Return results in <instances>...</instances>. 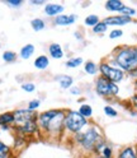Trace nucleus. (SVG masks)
Wrapping results in <instances>:
<instances>
[{
  "instance_id": "23",
  "label": "nucleus",
  "mask_w": 137,
  "mask_h": 158,
  "mask_svg": "<svg viewBox=\"0 0 137 158\" xmlns=\"http://www.w3.org/2000/svg\"><path fill=\"white\" fill-rule=\"evenodd\" d=\"M107 29H108V26L104 23V21H100L96 26L93 27V32L96 33V35H102V33H104L107 31Z\"/></svg>"
},
{
  "instance_id": "22",
  "label": "nucleus",
  "mask_w": 137,
  "mask_h": 158,
  "mask_svg": "<svg viewBox=\"0 0 137 158\" xmlns=\"http://www.w3.org/2000/svg\"><path fill=\"white\" fill-rule=\"evenodd\" d=\"M85 26H89V27H94V26H96L98 23H99L100 21H99V17L98 15H95V14H90V15H88L86 18H85Z\"/></svg>"
},
{
  "instance_id": "41",
  "label": "nucleus",
  "mask_w": 137,
  "mask_h": 158,
  "mask_svg": "<svg viewBox=\"0 0 137 158\" xmlns=\"http://www.w3.org/2000/svg\"><path fill=\"white\" fill-rule=\"evenodd\" d=\"M135 149H136V154H137V144H136V147H135Z\"/></svg>"
},
{
  "instance_id": "27",
  "label": "nucleus",
  "mask_w": 137,
  "mask_h": 158,
  "mask_svg": "<svg viewBox=\"0 0 137 158\" xmlns=\"http://www.w3.org/2000/svg\"><path fill=\"white\" fill-rule=\"evenodd\" d=\"M3 59L6 63H13V61L17 60V54L14 51H5L3 54Z\"/></svg>"
},
{
  "instance_id": "17",
  "label": "nucleus",
  "mask_w": 137,
  "mask_h": 158,
  "mask_svg": "<svg viewBox=\"0 0 137 158\" xmlns=\"http://www.w3.org/2000/svg\"><path fill=\"white\" fill-rule=\"evenodd\" d=\"M118 158H137L136 149L133 147H124L119 151Z\"/></svg>"
},
{
  "instance_id": "25",
  "label": "nucleus",
  "mask_w": 137,
  "mask_h": 158,
  "mask_svg": "<svg viewBox=\"0 0 137 158\" xmlns=\"http://www.w3.org/2000/svg\"><path fill=\"white\" fill-rule=\"evenodd\" d=\"M119 13V15H124V17H132V15H135L136 14V10L133 8H130V6H126V5H123L122 6V9L118 12Z\"/></svg>"
},
{
  "instance_id": "6",
  "label": "nucleus",
  "mask_w": 137,
  "mask_h": 158,
  "mask_svg": "<svg viewBox=\"0 0 137 158\" xmlns=\"http://www.w3.org/2000/svg\"><path fill=\"white\" fill-rule=\"evenodd\" d=\"M99 73L103 78L108 79V81H111L115 84L123 81V78H124V72L122 69L117 68V66H112L109 63H102L99 65Z\"/></svg>"
},
{
  "instance_id": "16",
  "label": "nucleus",
  "mask_w": 137,
  "mask_h": 158,
  "mask_svg": "<svg viewBox=\"0 0 137 158\" xmlns=\"http://www.w3.org/2000/svg\"><path fill=\"white\" fill-rule=\"evenodd\" d=\"M123 5L124 4L121 0H108V2L105 3V9L108 12H119Z\"/></svg>"
},
{
  "instance_id": "15",
  "label": "nucleus",
  "mask_w": 137,
  "mask_h": 158,
  "mask_svg": "<svg viewBox=\"0 0 137 158\" xmlns=\"http://www.w3.org/2000/svg\"><path fill=\"white\" fill-rule=\"evenodd\" d=\"M50 65V60H48V57L46 55H40L36 57L34 60V66L38 69V70H45V69L48 68Z\"/></svg>"
},
{
  "instance_id": "42",
  "label": "nucleus",
  "mask_w": 137,
  "mask_h": 158,
  "mask_svg": "<svg viewBox=\"0 0 137 158\" xmlns=\"http://www.w3.org/2000/svg\"><path fill=\"white\" fill-rule=\"evenodd\" d=\"M0 158H6V157H2V156H0Z\"/></svg>"
},
{
  "instance_id": "18",
  "label": "nucleus",
  "mask_w": 137,
  "mask_h": 158,
  "mask_svg": "<svg viewBox=\"0 0 137 158\" xmlns=\"http://www.w3.org/2000/svg\"><path fill=\"white\" fill-rule=\"evenodd\" d=\"M33 54H34V46H33L32 44H28V45L23 46L22 50H21V57L24 59V60H28V59H31Z\"/></svg>"
},
{
  "instance_id": "11",
  "label": "nucleus",
  "mask_w": 137,
  "mask_h": 158,
  "mask_svg": "<svg viewBox=\"0 0 137 158\" xmlns=\"http://www.w3.org/2000/svg\"><path fill=\"white\" fill-rule=\"evenodd\" d=\"M76 18H77V17H76L75 14H70V15H64V14H61V15L56 17L53 22H55V24H57V26H70V24L75 23Z\"/></svg>"
},
{
  "instance_id": "40",
  "label": "nucleus",
  "mask_w": 137,
  "mask_h": 158,
  "mask_svg": "<svg viewBox=\"0 0 137 158\" xmlns=\"http://www.w3.org/2000/svg\"><path fill=\"white\" fill-rule=\"evenodd\" d=\"M135 47V52H136V56H137V46H133Z\"/></svg>"
},
{
  "instance_id": "21",
  "label": "nucleus",
  "mask_w": 137,
  "mask_h": 158,
  "mask_svg": "<svg viewBox=\"0 0 137 158\" xmlns=\"http://www.w3.org/2000/svg\"><path fill=\"white\" fill-rule=\"evenodd\" d=\"M31 26H32V28L34 29V31H42V29H45V27H46V23L43 22V19H41V18H36V19H32L31 21Z\"/></svg>"
},
{
  "instance_id": "14",
  "label": "nucleus",
  "mask_w": 137,
  "mask_h": 158,
  "mask_svg": "<svg viewBox=\"0 0 137 158\" xmlns=\"http://www.w3.org/2000/svg\"><path fill=\"white\" fill-rule=\"evenodd\" d=\"M12 124H14V114L13 112H4L0 115V125H2L4 129H6V127Z\"/></svg>"
},
{
  "instance_id": "30",
  "label": "nucleus",
  "mask_w": 137,
  "mask_h": 158,
  "mask_svg": "<svg viewBox=\"0 0 137 158\" xmlns=\"http://www.w3.org/2000/svg\"><path fill=\"white\" fill-rule=\"evenodd\" d=\"M41 106V101L40 100H32L31 102L28 103V110H32V111H36L38 107Z\"/></svg>"
},
{
  "instance_id": "36",
  "label": "nucleus",
  "mask_w": 137,
  "mask_h": 158,
  "mask_svg": "<svg viewBox=\"0 0 137 158\" xmlns=\"http://www.w3.org/2000/svg\"><path fill=\"white\" fill-rule=\"evenodd\" d=\"M70 92H71V94H80V89L79 88H76V87H72L70 89Z\"/></svg>"
},
{
  "instance_id": "12",
  "label": "nucleus",
  "mask_w": 137,
  "mask_h": 158,
  "mask_svg": "<svg viewBox=\"0 0 137 158\" xmlns=\"http://www.w3.org/2000/svg\"><path fill=\"white\" fill-rule=\"evenodd\" d=\"M56 81L61 85L62 89H68V88H71V85L74 83V78L70 75H66V74H61V75L56 77Z\"/></svg>"
},
{
  "instance_id": "28",
  "label": "nucleus",
  "mask_w": 137,
  "mask_h": 158,
  "mask_svg": "<svg viewBox=\"0 0 137 158\" xmlns=\"http://www.w3.org/2000/svg\"><path fill=\"white\" fill-rule=\"evenodd\" d=\"M104 114L107 116H109V117H115L117 115H118V112H117L112 106H105L104 107Z\"/></svg>"
},
{
  "instance_id": "24",
  "label": "nucleus",
  "mask_w": 137,
  "mask_h": 158,
  "mask_svg": "<svg viewBox=\"0 0 137 158\" xmlns=\"http://www.w3.org/2000/svg\"><path fill=\"white\" fill-rule=\"evenodd\" d=\"M81 64H83V59L81 57H72L68 61L65 63V65L67 68H77V66H80Z\"/></svg>"
},
{
  "instance_id": "31",
  "label": "nucleus",
  "mask_w": 137,
  "mask_h": 158,
  "mask_svg": "<svg viewBox=\"0 0 137 158\" xmlns=\"http://www.w3.org/2000/svg\"><path fill=\"white\" fill-rule=\"evenodd\" d=\"M22 89L28 92V93H31V92H33L36 89V85L33 83H24V84H22Z\"/></svg>"
},
{
  "instance_id": "26",
  "label": "nucleus",
  "mask_w": 137,
  "mask_h": 158,
  "mask_svg": "<svg viewBox=\"0 0 137 158\" xmlns=\"http://www.w3.org/2000/svg\"><path fill=\"white\" fill-rule=\"evenodd\" d=\"M98 156H103V157H107V158H113V149L108 145V144H105L103 148H102V151L100 153L98 154Z\"/></svg>"
},
{
  "instance_id": "19",
  "label": "nucleus",
  "mask_w": 137,
  "mask_h": 158,
  "mask_svg": "<svg viewBox=\"0 0 137 158\" xmlns=\"http://www.w3.org/2000/svg\"><path fill=\"white\" fill-rule=\"evenodd\" d=\"M79 112L83 117H85L86 120L88 118H90L92 116H93V108H92V106L90 105H86V103H83L80 107H79Z\"/></svg>"
},
{
  "instance_id": "2",
  "label": "nucleus",
  "mask_w": 137,
  "mask_h": 158,
  "mask_svg": "<svg viewBox=\"0 0 137 158\" xmlns=\"http://www.w3.org/2000/svg\"><path fill=\"white\" fill-rule=\"evenodd\" d=\"M114 64L117 68L122 69L126 73L137 68V56L135 52V47L132 46H122L117 48L114 52Z\"/></svg>"
},
{
  "instance_id": "13",
  "label": "nucleus",
  "mask_w": 137,
  "mask_h": 158,
  "mask_svg": "<svg viewBox=\"0 0 137 158\" xmlns=\"http://www.w3.org/2000/svg\"><path fill=\"white\" fill-rule=\"evenodd\" d=\"M48 52H50L51 57L53 59H62L64 57V50L60 44H51L48 46Z\"/></svg>"
},
{
  "instance_id": "37",
  "label": "nucleus",
  "mask_w": 137,
  "mask_h": 158,
  "mask_svg": "<svg viewBox=\"0 0 137 158\" xmlns=\"http://www.w3.org/2000/svg\"><path fill=\"white\" fill-rule=\"evenodd\" d=\"M33 5H43V4H46L43 0H33V2H31Z\"/></svg>"
},
{
  "instance_id": "39",
  "label": "nucleus",
  "mask_w": 137,
  "mask_h": 158,
  "mask_svg": "<svg viewBox=\"0 0 137 158\" xmlns=\"http://www.w3.org/2000/svg\"><path fill=\"white\" fill-rule=\"evenodd\" d=\"M93 158H107V157H103V156H94Z\"/></svg>"
},
{
  "instance_id": "5",
  "label": "nucleus",
  "mask_w": 137,
  "mask_h": 158,
  "mask_svg": "<svg viewBox=\"0 0 137 158\" xmlns=\"http://www.w3.org/2000/svg\"><path fill=\"white\" fill-rule=\"evenodd\" d=\"M95 91L96 93L105 97V98H111V97H115L119 92V88L115 83L108 81V79L103 78L102 75L95 81Z\"/></svg>"
},
{
  "instance_id": "4",
  "label": "nucleus",
  "mask_w": 137,
  "mask_h": 158,
  "mask_svg": "<svg viewBox=\"0 0 137 158\" xmlns=\"http://www.w3.org/2000/svg\"><path fill=\"white\" fill-rule=\"evenodd\" d=\"M88 125V120L83 117L77 111H67L65 117V130L71 134H79Z\"/></svg>"
},
{
  "instance_id": "35",
  "label": "nucleus",
  "mask_w": 137,
  "mask_h": 158,
  "mask_svg": "<svg viewBox=\"0 0 137 158\" xmlns=\"http://www.w3.org/2000/svg\"><path fill=\"white\" fill-rule=\"evenodd\" d=\"M131 105L135 107V108H137V94H135V96H132L131 97Z\"/></svg>"
},
{
  "instance_id": "7",
  "label": "nucleus",
  "mask_w": 137,
  "mask_h": 158,
  "mask_svg": "<svg viewBox=\"0 0 137 158\" xmlns=\"http://www.w3.org/2000/svg\"><path fill=\"white\" fill-rule=\"evenodd\" d=\"M14 126H22L29 121H37L38 112L28 110V108H21V110H15L14 112Z\"/></svg>"
},
{
  "instance_id": "1",
  "label": "nucleus",
  "mask_w": 137,
  "mask_h": 158,
  "mask_svg": "<svg viewBox=\"0 0 137 158\" xmlns=\"http://www.w3.org/2000/svg\"><path fill=\"white\" fill-rule=\"evenodd\" d=\"M65 110H47L38 114L37 124L40 131L47 138H57L65 131Z\"/></svg>"
},
{
  "instance_id": "38",
  "label": "nucleus",
  "mask_w": 137,
  "mask_h": 158,
  "mask_svg": "<svg viewBox=\"0 0 137 158\" xmlns=\"http://www.w3.org/2000/svg\"><path fill=\"white\" fill-rule=\"evenodd\" d=\"M135 91H136V94H137V81H135Z\"/></svg>"
},
{
  "instance_id": "29",
  "label": "nucleus",
  "mask_w": 137,
  "mask_h": 158,
  "mask_svg": "<svg viewBox=\"0 0 137 158\" xmlns=\"http://www.w3.org/2000/svg\"><path fill=\"white\" fill-rule=\"evenodd\" d=\"M9 152H10V149H9V147H8L6 144H4L3 142H0V156H2V157H6V158H8Z\"/></svg>"
},
{
  "instance_id": "33",
  "label": "nucleus",
  "mask_w": 137,
  "mask_h": 158,
  "mask_svg": "<svg viewBox=\"0 0 137 158\" xmlns=\"http://www.w3.org/2000/svg\"><path fill=\"white\" fill-rule=\"evenodd\" d=\"M6 4L10 5V6H14V8H18L23 4V2L22 0H9V2H6Z\"/></svg>"
},
{
  "instance_id": "10",
  "label": "nucleus",
  "mask_w": 137,
  "mask_h": 158,
  "mask_svg": "<svg viewBox=\"0 0 137 158\" xmlns=\"http://www.w3.org/2000/svg\"><path fill=\"white\" fill-rule=\"evenodd\" d=\"M64 5L61 4H53V3H48L46 4L45 6V13L48 15V17H58L61 15V13L64 12Z\"/></svg>"
},
{
  "instance_id": "20",
  "label": "nucleus",
  "mask_w": 137,
  "mask_h": 158,
  "mask_svg": "<svg viewBox=\"0 0 137 158\" xmlns=\"http://www.w3.org/2000/svg\"><path fill=\"white\" fill-rule=\"evenodd\" d=\"M84 70H85L86 74L95 75L98 72H99V68H98L96 64L93 63V61H86V63H85V66H84Z\"/></svg>"
},
{
  "instance_id": "3",
  "label": "nucleus",
  "mask_w": 137,
  "mask_h": 158,
  "mask_svg": "<svg viewBox=\"0 0 137 158\" xmlns=\"http://www.w3.org/2000/svg\"><path fill=\"white\" fill-rule=\"evenodd\" d=\"M104 138L100 134V130H98L96 127H90L86 131H81L79 134H75V142L79 144L85 152H93L96 144L99 143L100 140H103Z\"/></svg>"
},
{
  "instance_id": "34",
  "label": "nucleus",
  "mask_w": 137,
  "mask_h": 158,
  "mask_svg": "<svg viewBox=\"0 0 137 158\" xmlns=\"http://www.w3.org/2000/svg\"><path fill=\"white\" fill-rule=\"evenodd\" d=\"M128 75L131 77V78H133L135 81H137V68H135L133 70H131V72H128Z\"/></svg>"
},
{
  "instance_id": "32",
  "label": "nucleus",
  "mask_w": 137,
  "mask_h": 158,
  "mask_svg": "<svg viewBox=\"0 0 137 158\" xmlns=\"http://www.w3.org/2000/svg\"><path fill=\"white\" fill-rule=\"evenodd\" d=\"M122 35H123V31H122V29H113V31L109 33V38L114 40V38L121 37Z\"/></svg>"
},
{
  "instance_id": "8",
  "label": "nucleus",
  "mask_w": 137,
  "mask_h": 158,
  "mask_svg": "<svg viewBox=\"0 0 137 158\" xmlns=\"http://www.w3.org/2000/svg\"><path fill=\"white\" fill-rule=\"evenodd\" d=\"M15 129L18 130L19 134H22V135H34L37 133H40V127H38L37 121H29V123H27L22 126L15 127Z\"/></svg>"
},
{
  "instance_id": "9",
  "label": "nucleus",
  "mask_w": 137,
  "mask_h": 158,
  "mask_svg": "<svg viewBox=\"0 0 137 158\" xmlns=\"http://www.w3.org/2000/svg\"><path fill=\"white\" fill-rule=\"evenodd\" d=\"M131 22L132 19L130 17H124V15H113L104 19V23L107 26H124Z\"/></svg>"
}]
</instances>
